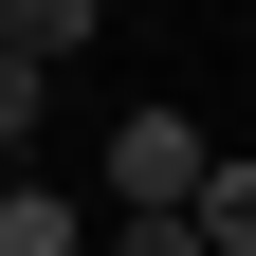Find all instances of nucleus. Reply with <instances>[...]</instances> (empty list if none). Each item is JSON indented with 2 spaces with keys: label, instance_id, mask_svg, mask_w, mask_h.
Returning <instances> with one entry per match:
<instances>
[{
  "label": "nucleus",
  "instance_id": "423d86ee",
  "mask_svg": "<svg viewBox=\"0 0 256 256\" xmlns=\"http://www.w3.org/2000/svg\"><path fill=\"white\" fill-rule=\"evenodd\" d=\"M202 238H220V256H256V165H220V183H202Z\"/></svg>",
  "mask_w": 256,
  "mask_h": 256
},
{
  "label": "nucleus",
  "instance_id": "f257e3e1",
  "mask_svg": "<svg viewBox=\"0 0 256 256\" xmlns=\"http://www.w3.org/2000/svg\"><path fill=\"white\" fill-rule=\"evenodd\" d=\"M202 183H220V165H202V110H128V128H110V220L202 202Z\"/></svg>",
  "mask_w": 256,
  "mask_h": 256
},
{
  "label": "nucleus",
  "instance_id": "7ed1b4c3",
  "mask_svg": "<svg viewBox=\"0 0 256 256\" xmlns=\"http://www.w3.org/2000/svg\"><path fill=\"white\" fill-rule=\"evenodd\" d=\"M0 256H110V238H74L55 183H0Z\"/></svg>",
  "mask_w": 256,
  "mask_h": 256
},
{
  "label": "nucleus",
  "instance_id": "f03ea898",
  "mask_svg": "<svg viewBox=\"0 0 256 256\" xmlns=\"http://www.w3.org/2000/svg\"><path fill=\"white\" fill-rule=\"evenodd\" d=\"M92 37H110V0H0V55H37V74H74Z\"/></svg>",
  "mask_w": 256,
  "mask_h": 256
},
{
  "label": "nucleus",
  "instance_id": "39448f33",
  "mask_svg": "<svg viewBox=\"0 0 256 256\" xmlns=\"http://www.w3.org/2000/svg\"><path fill=\"white\" fill-rule=\"evenodd\" d=\"M37 110H55V74H37V55H0V165L37 146Z\"/></svg>",
  "mask_w": 256,
  "mask_h": 256
},
{
  "label": "nucleus",
  "instance_id": "20e7f679",
  "mask_svg": "<svg viewBox=\"0 0 256 256\" xmlns=\"http://www.w3.org/2000/svg\"><path fill=\"white\" fill-rule=\"evenodd\" d=\"M110 256H220V238H202V202H146V220H110Z\"/></svg>",
  "mask_w": 256,
  "mask_h": 256
}]
</instances>
